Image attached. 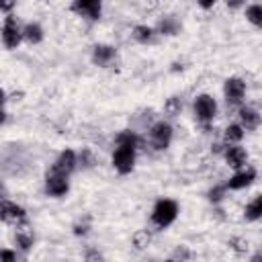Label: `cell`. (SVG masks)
<instances>
[{"label":"cell","instance_id":"cell-1","mask_svg":"<svg viewBox=\"0 0 262 262\" xmlns=\"http://www.w3.org/2000/svg\"><path fill=\"white\" fill-rule=\"evenodd\" d=\"M135 149H137V137L131 131H125L117 137V149L113 154V166L121 174H129L135 166Z\"/></svg>","mask_w":262,"mask_h":262},{"label":"cell","instance_id":"cell-2","mask_svg":"<svg viewBox=\"0 0 262 262\" xmlns=\"http://www.w3.org/2000/svg\"><path fill=\"white\" fill-rule=\"evenodd\" d=\"M176 215H178V205L172 199H162L156 203V207L151 211V221L156 227L164 229L176 219Z\"/></svg>","mask_w":262,"mask_h":262},{"label":"cell","instance_id":"cell-3","mask_svg":"<svg viewBox=\"0 0 262 262\" xmlns=\"http://www.w3.org/2000/svg\"><path fill=\"white\" fill-rule=\"evenodd\" d=\"M194 115H196V119H199L201 123L213 121L215 115H217V102H215V98L209 96V94L196 96V98H194Z\"/></svg>","mask_w":262,"mask_h":262},{"label":"cell","instance_id":"cell-4","mask_svg":"<svg viewBox=\"0 0 262 262\" xmlns=\"http://www.w3.org/2000/svg\"><path fill=\"white\" fill-rule=\"evenodd\" d=\"M20 39H23V29L18 27L16 18L12 14H8L4 20V27H2V41L8 49H14L20 43Z\"/></svg>","mask_w":262,"mask_h":262},{"label":"cell","instance_id":"cell-5","mask_svg":"<svg viewBox=\"0 0 262 262\" xmlns=\"http://www.w3.org/2000/svg\"><path fill=\"white\" fill-rule=\"evenodd\" d=\"M170 139H172V127L168 123L160 121L149 129V141L154 149H166L170 145Z\"/></svg>","mask_w":262,"mask_h":262},{"label":"cell","instance_id":"cell-6","mask_svg":"<svg viewBox=\"0 0 262 262\" xmlns=\"http://www.w3.org/2000/svg\"><path fill=\"white\" fill-rule=\"evenodd\" d=\"M223 92H225V100L229 104H237V102H242V98L246 94V84L242 78H227Z\"/></svg>","mask_w":262,"mask_h":262},{"label":"cell","instance_id":"cell-7","mask_svg":"<svg viewBox=\"0 0 262 262\" xmlns=\"http://www.w3.org/2000/svg\"><path fill=\"white\" fill-rule=\"evenodd\" d=\"M76 164H78L76 154H74L72 149H66V151L59 154V158H57L55 164L51 166V172H53V174H61V176H70L72 170L76 168Z\"/></svg>","mask_w":262,"mask_h":262},{"label":"cell","instance_id":"cell-8","mask_svg":"<svg viewBox=\"0 0 262 262\" xmlns=\"http://www.w3.org/2000/svg\"><path fill=\"white\" fill-rule=\"evenodd\" d=\"M72 10L78 12L80 16H84V18L96 20V18H100L102 6H100V2H96V0H76V2L72 4Z\"/></svg>","mask_w":262,"mask_h":262},{"label":"cell","instance_id":"cell-9","mask_svg":"<svg viewBox=\"0 0 262 262\" xmlns=\"http://www.w3.org/2000/svg\"><path fill=\"white\" fill-rule=\"evenodd\" d=\"M254 180H256V170H254V168H246V170H239L237 174H233V176L227 180L225 188H229V190H239V188L250 186Z\"/></svg>","mask_w":262,"mask_h":262},{"label":"cell","instance_id":"cell-10","mask_svg":"<svg viewBox=\"0 0 262 262\" xmlns=\"http://www.w3.org/2000/svg\"><path fill=\"white\" fill-rule=\"evenodd\" d=\"M45 188H47V192H49L51 196H61V194H66L68 188H70V184H68V176L49 172L47 182H45Z\"/></svg>","mask_w":262,"mask_h":262},{"label":"cell","instance_id":"cell-11","mask_svg":"<svg viewBox=\"0 0 262 262\" xmlns=\"http://www.w3.org/2000/svg\"><path fill=\"white\" fill-rule=\"evenodd\" d=\"M0 219L2 221H23L25 219V209L18 207L16 203H10V201H0Z\"/></svg>","mask_w":262,"mask_h":262},{"label":"cell","instance_id":"cell-12","mask_svg":"<svg viewBox=\"0 0 262 262\" xmlns=\"http://www.w3.org/2000/svg\"><path fill=\"white\" fill-rule=\"evenodd\" d=\"M246 160H248V154L244 147H239V145H227L225 147V162L229 168H242L246 164Z\"/></svg>","mask_w":262,"mask_h":262},{"label":"cell","instance_id":"cell-13","mask_svg":"<svg viewBox=\"0 0 262 262\" xmlns=\"http://www.w3.org/2000/svg\"><path fill=\"white\" fill-rule=\"evenodd\" d=\"M239 121H242V129H248V131H254V129H258V125H260V115H258V111L256 108H252V106H242L239 108Z\"/></svg>","mask_w":262,"mask_h":262},{"label":"cell","instance_id":"cell-14","mask_svg":"<svg viewBox=\"0 0 262 262\" xmlns=\"http://www.w3.org/2000/svg\"><path fill=\"white\" fill-rule=\"evenodd\" d=\"M92 57H94V61H96L98 66H106V63H111V59L115 57V47H111V45H96Z\"/></svg>","mask_w":262,"mask_h":262},{"label":"cell","instance_id":"cell-15","mask_svg":"<svg viewBox=\"0 0 262 262\" xmlns=\"http://www.w3.org/2000/svg\"><path fill=\"white\" fill-rule=\"evenodd\" d=\"M23 37L29 41V43H39L43 39V29L37 25V23H29L25 29H23Z\"/></svg>","mask_w":262,"mask_h":262},{"label":"cell","instance_id":"cell-16","mask_svg":"<svg viewBox=\"0 0 262 262\" xmlns=\"http://www.w3.org/2000/svg\"><path fill=\"white\" fill-rule=\"evenodd\" d=\"M262 215V196H256L248 207H246V219L248 221H256Z\"/></svg>","mask_w":262,"mask_h":262},{"label":"cell","instance_id":"cell-17","mask_svg":"<svg viewBox=\"0 0 262 262\" xmlns=\"http://www.w3.org/2000/svg\"><path fill=\"white\" fill-rule=\"evenodd\" d=\"M133 39H137L139 43H147V41H151V37H154V31L149 29V27H145V25H137L135 29H133Z\"/></svg>","mask_w":262,"mask_h":262},{"label":"cell","instance_id":"cell-18","mask_svg":"<svg viewBox=\"0 0 262 262\" xmlns=\"http://www.w3.org/2000/svg\"><path fill=\"white\" fill-rule=\"evenodd\" d=\"M158 31H160L162 35H174V33H178V23H176L174 18L166 16V18H162V20H160Z\"/></svg>","mask_w":262,"mask_h":262},{"label":"cell","instance_id":"cell-19","mask_svg":"<svg viewBox=\"0 0 262 262\" xmlns=\"http://www.w3.org/2000/svg\"><path fill=\"white\" fill-rule=\"evenodd\" d=\"M242 137H244V129L239 125L233 123L225 129V141L227 143H237V141H242Z\"/></svg>","mask_w":262,"mask_h":262},{"label":"cell","instance_id":"cell-20","mask_svg":"<svg viewBox=\"0 0 262 262\" xmlns=\"http://www.w3.org/2000/svg\"><path fill=\"white\" fill-rule=\"evenodd\" d=\"M16 244H18L23 250H29V248L33 246V233H31L27 227L18 229V231H16Z\"/></svg>","mask_w":262,"mask_h":262},{"label":"cell","instance_id":"cell-21","mask_svg":"<svg viewBox=\"0 0 262 262\" xmlns=\"http://www.w3.org/2000/svg\"><path fill=\"white\" fill-rule=\"evenodd\" d=\"M246 16H248L250 23H254L256 27H260V25H262V6H260V4H252V6H248Z\"/></svg>","mask_w":262,"mask_h":262},{"label":"cell","instance_id":"cell-22","mask_svg":"<svg viewBox=\"0 0 262 262\" xmlns=\"http://www.w3.org/2000/svg\"><path fill=\"white\" fill-rule=\"evenodd\" d=\"M166 113L170 115V117H176L178 113H180V108H182V102H180V98H176V96H172L168 102H166Z\"/></svg>","mask_w":262,"mask_h":262},{"label":"cell","instance_id":"cell-23","mask_svg":"<svg viewBox=\"0 0 262 262\" xmlns=\"http://www.w3.org/2000/svg\"><path fill=\"white\" fill-rule=\"evenodd\" d=\"M133 244H135V248H145V246L149 244V233H147L145 229L137 231V233L133 235Z\"/></svg>","mask_w":262,"mask_h":262},{"label":"cell","instance_id":"cell-24","mask_svg":"<svg viewBox=\"0 0 262 262\" xmlns=\"http://www.w3.org/2000/svg\"><path fill=\"white\" fill-rule=\"evenodd\" d=\"M229 246L237 252V254H244V252H248V242L244 239V237H233V239H229Z\"/></svg>","mask_w":262,"mask_h":262},{"label":"cell","instance_id":"cell-25","mask_svg":"<svg viewBox=\"0 0 262 262\" xmlns=\"http://www.w3.org/2000/svg\"><path fill=\"white\" fill-rule=\"evenodd\" d=\"M84 262H104V258H102V254L98 250H88Z\"/></svg>","mask_w":262,"mask_h":262},{"label":"cell","instance_id":"cell-26","mask_svg":"<svg viewBox=\"0 0 262 262\" xmlns=\"http://www.w3.org/2000/svg\"><path fill=\"white\" fill-rule=\"evenodd\" d=\"M188 250L182 246V248H176V252H174V262H186L188 260Z\"/></svg>","mask_w":262,"mask_h":262},{"label":"cell","instance_id":"cell-27","mask_svg":"<svg viewBox=\"0 0 262 262\" xmlns=\"http://www.w3.org/2000/svg\"><path fill=\"white\" fill-rule=\"evenodd\" d=\"M0 262H16V254L12 250H0Z\"/></svg>","mask_w":262,"mask_h":262},{"label":"cell","instance_id":"cell-28","mask_svg":"<svg viewBox=\"0 0 262 262\" xmlns=\"http://www.w3.org/2000/svg\"><path fill=\"white\" fill-rule=\"evenodd\" d=\"M223 190H225V186H217V188H213V190L209 192V199H211V201H219L221 194H223Z\"/></svg>","mask_w":262,"mask_h":262},{"label":"cell","instance_id":"cell-29","mask_svg":"<svg viewBox=\"0 0 262 262\" xmlns=\"http://www.w3.org/2000/svg\"><path fill=\"white\" fill-rule=\"evenodd\" d=\"M14 6V2H0V10H10Z\"/></svg>","mask_w":262,"mask_h":262},{"label":"cell","instance_id":"cell-30","mask_svg":"<svg viewBox=\"0 0 262 262\" xmlns=\"http://www.w3.org/2000/svg\"><path fill=\"white\" fill-rule=\"evenodd\" d=\"M4 117H6V115H4V111H2V108H0V125H2V123H4Z\"/></svg>","mask_w":262,"mask_h":262},{"label":"cell","instance_id":"cell-31","mask_svg":"<svg viewBox=\"0 0 262 262\" xmlns=\"http://www.w3.org/2000/svg\"><path fill=\"white\" fill-rule=\"evenodd\" d=\"M252 262H260V254H256V256L252 258Z\"/></svg>","mask_w":262,"mask_h":262},{"label":"cell","instance_id":"cell-32","mask_svg":"<svg viewBox=\"0 0 262 262\" xmlns=\"http://www.w3.org/2000/svg\"><path fill=\"white\" fill-rule=\"evenodd\" d=\"M2 102H4V92L0 90V104H2Z\"/></svg>","mask_w":262,"mask_h":262},{"label":"cell","instance_id":"cell-33","mask_svg":"<svg viewBox=\"0 0 262 262\" xmlns=\"http://www.w3.org/2000/svg\"><path fill=\"white\" fill-rule=\"evenodd\" d=\"M166 262H174V260H166Z\"/></svg>","mask_w":262,"mask_h":262}]
</instances>
